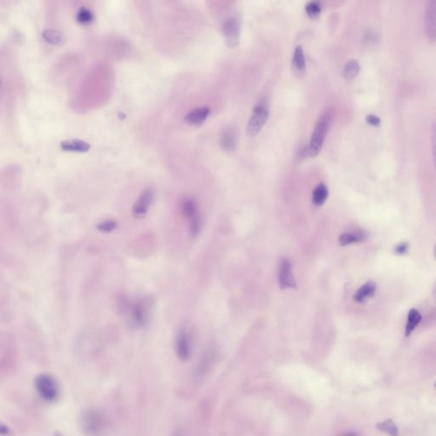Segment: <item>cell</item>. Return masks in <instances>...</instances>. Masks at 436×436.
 <instances>
[{"mask_svg": "<svg viewBox=\"0 0 436 436\" xmlns=\"http://www.w3.org/2000/svg\"><path fill=\"white\" fill-rule=\"evenodd\" d=\"M330 126V117L324 115L318 121L312 133L311 138L308 145V154L312 158L317 157L321 153L325 139L327 136Z\"/></svg>", "mask_w": 436, "mask_h": 436, "instance_id": "cell-1", "label": "cell"}, {"mask_svg": "<svg viewBox=\"0 0 436 436\" xmlns=\"http://www.w3.org/2000/svg\"><path fill=\"white\" fill-rule=\"evenodd\" d=\"M35 387L40 397L45 401L52 402L59 397V386L52 376L45 374L39 376L35 380Z\"/></svg>", "mask_w": 436, "mask_h": 436, "instance_id": "cell-2", "label": "cell"}, {"mask_svg": "<svg viewBox=\"0 0 436 436\" xmlns=\"http://www.w3.org/2000/svg\"><path fill=\"white\" fill-rule=\"evenodd\" d=\"M152 305L153 301L148 297L138 299L137 301H136L134 304L132 305L131 310L132 321L136 327H144L146 325H148L150 318Z\"/></svg>", "mask_w": 436, "mask_h": 436, "instance_id": "cell-3", "label": "cell"}, {"mask_svg": "<svg viewBox=\"0 0 436 436\" xmlns=\"http://www.w3.org/2000/svg\"><path fill=\"white\" fill-rule=\"evenodd\" d=\"M269 115V109L264 103H258L257 106L254 107L253 111L247 125V135L249 136L258 135V133L266 124Z\"/></svg>", "mask_w": 436, "mask_h": 436, "instance_id": "cell-4", "label": "cell"}, {"mask_svg": "<svg viewBox=\"0 0 436 436\" xmlns=\"http://www.w3.org/2000/svg\"><path fill=\"white\" fill-rule=\"evenodd\" d=\"M154 192L152 189H147L141 192L132 207V214L136 219H143L148 214L151 205L154 202Z\"/></svg>", "mask_w": 436, "mask_h": 436, "instance_id": "cell-5", "label": "cell"}, {"mask_svg": "<svg viewBox=\"0 0 436 436\" xmlns=\"http://www.w3.org/2000/svg\"><path fill=\"white\" fill-rule=\"evenodd\" d=\"M222 33L228 47L234 48L239 45L241 37V26L236 17H231L223 23Z\"/></svg>", "mask_w": 436, "mask_h": 436, "instance_id": "cell-6", "label": "cell"}, {"mask_svg": "<svg viewBox=\"0 0 436 436\" xmlns=\"http://www.w3.org/2000/svg\"><path fill=\"white\" fill-rule=\"evenodd\" d=\"M424 27L427 38L432 43L436 42V0L427 3L424 14Z\"/></svg>", "mask_w": 436, "mask_h": 436, "instance_id": "cell-7", "label": "cell"}, {"mask_svg": "<svg viewBox=\"0 0 436 436\" xmlns=\"http://www.w3.org/2000/svg\"><path fill=\"white\" fill-rule=\"evenodd\" d=\"M278 279L279 286L282 290L297 288V284L292 272V263L286 258L281 260L279 263Z\"/></svg>", "mask_w": 436, "mask_h": 436, "instance_id": "cell-8", "label": "cell"}, {"mask_svg": "<svg viewBox=\"0 0 436 436\" xmlns=\"http://www.w3.org/2000/svg\"><path fill=\"white\" fill-rule=\"evenodd\" d=\"M176 351L181 360L190 359L191 354V338L186 329H180L176 338Z\"/></svg>", "mask_w": 436, "mask_h": 436, "instance_id": "cell-9", "label": "cell"}, {"mask_svg": "<svg viewBox=\"0 0 436 436\" xmlns=\"http://www.w3.org/2000/svg\"><path fill=\"white\" fill-rule=\"evenodd\" d=\"M292 71L296 77L303 79L306 75L304 52L301 45L297 46L292 57Z\"/></svg>", "mask_w": 436, "mask_h": 436, "instance_id": "cell-10", "label": "cell"}, {"mask_svg": "<svg viewBox=\"0 0 436 436\" xmlns=\"http://www.w3.org/2000/svg\"><path fill=\"white\" fill-rule=\"evenodd\" d=\"M211 112L208 107H199L192 109L185 116V121L190 125H199L205 122Z\"/></svg>", "mask_w": 436, "mask_h": 436, "instance_id": "cell-11", "label": "cell"}, {"mask_svg": "<svg viewBox=\"0 0 436 436\" xmlns=\"http://www.w3.org/2000/svg\"><path fill=\"white\" fill-rule=\"evenodd\" d=\"M238 136L234 128L228 126L221 132L219 142L221 148L225 151L234 150L237 144Z\"/></svg>", "mask_w": 436, "mask_h": 436, "instance_id": "cell-12", "label": "cell"}, {"mask_svg": "<svg viewBox=\"0 0 436 436\" xmlns=\"http://www.w3.org/2000/svg\"><path fill=\"white\" fill-rule=\"evenodd\" d=\"M61 148L66 152L86 153L90 149V144L80 139H67L61 141Z\"/></svg>", "mask_w": 436, "mask_h": 436, "instance_id": "cell-13", "label": "cell"}, {"mask_svg": "<svg viewBox=\"0 0 436 436\" xmlns=\"http://www.w3.org/2000/svg\"><path fill=\"white\" fill-rule=\"evenodd\" d=\"M376 289H377V286L373 281L366 282V284H364L361 287H359L357 290L355 294L354 295V300L356 302H364L367 299L372 298L374 296Z\"/></svg>", "mask_w": 436, "mask_h": 436, "instance_id": "cell-14", "label": "cell"}, {"mask_svg": "<svg viewBox=\"0 0 436 436\" xmlns=\"http://www.w3.org/2000/svg\"><path fill=\"white\" fill-rule=\"evenodd\" d=\"M181 212L184 218L192 220V218L199 216L198 206L195 201L191 198H184L181 203Z\"/></svg>", "mask_w": 436, "mask_h": 436, "instance_id": "cell-15", "label": "cell"}, {"mask_svg": "<svg viewBox=\"0 0 436 436\" xmlns=\"http://www.w3.org/2000/svg\"><path fill=\"white\" fill-rule=\"evenodd\" d=\"M359 71H360V65L359 61L355 59H350L344 65L342 71V75L346 81H353L358 76Z\"/></svg>", "mask_w": 436, "mask_h": 436, "instance_id": "cell-16", "label": "cell"}, {"mask_svg": "<svg viewBox=\"0 0 436 436\" xmlns=\"http://www.w3.org/2000/svg\"><path fill=\"white\" fill-rule=\"evenodd\" d=\"M42 38L52 45H61L66 40L64 33L55 29H45L42 32Z\"/></svg>", "mask_w": 436, "mask_h": 436, "instance_id": "cell-17", "label": "cell"}, {"mask_svg": "<svg viewBox=\"0 0 436 436\" xmlns=\"http://www.w3.org/2000/svg\"><path fill=\"white\" fill-rule=\"evenodd\" d=\"M366 238V235L361 232H347L341 234L338 238V242L342 246L356 244L362 242Z\"/></svg>", "mask_w": 436, "mask_h": 436, "instance_id": "cell-18", "label": "cell"}, {"mask_svg": "<svg viewBox=\"0 0 436 436\" xmlns=\"http://www.w3.org/2000/svg\"><path fill=\"white\" fill-rule=\"evenodd\" d=\"M422 320L420 313L417 311L415 308H411L409 313H408V321H407V326H406V330H405V336L409 337L410 334L413 332L415 328L418 326Z\"/></svg>", "mask_w": 436, "mask_h": 436, "instance_id": "cell-19", "label": "cell"}, {"mask_svg": "<svg viewBox=\"0 0 436 436\" xmlns=\"http://www.w3.org/2000/svg\"><path fill=\"white\" fill-rule=\"evenodd\" d=\"M328 195H329V191L326 184L320 183L314 190L312 201L316 206H321L326 202Z\"/></svg>", "mask_w": 436, "mask_h": 436, "instance_id": "cell-20", "label": "cell"}, {"mask_svg": "<svg viewBox=\"0 0 436 436\" xmlns=\"http://www.w3.org/2000/svg\"><path fill=\"white\" fill-rule=\"evenodd\" d=\"M76 20L79 23L83 25H88L95 21V14L88 8L81 7L76 15Z\"/></svg>", "mask_w": 436, "mask_h": 436, "instance_id": "cell-21", "label": "cell"}, {"mask_svg": "<svg viewBox=\"0 0 436 436\" xmlns=\"http://www.w3.org/2000/svg\"><path fill=\"white\" fill-rule=\"evenodd\" d=\"M376 427L380 431L385 432V433L390 435L391 436H399V430H398L397 426L395 425V423L391 419H388V420L384 421V422L379 423Z\"/></svg>", "mask_w": 436, "mask_h": 436, "instance_id": "cell-22", "label": "cell"}, {"mask_svg": "<svg viewBox=\"0 0 436 436\" xmlns=\"http://www.w3.org/2000/svg\"><path fill=\"white\" fill-rule=\"evenodd\" d=\"M305 11L310 18L316 19L321 13V3L317 1H310L306 4Z\"/></svg>", "mask_w": 436, "mask_h": 436, "instance_id": "cell-23", "label": "cell"}, {"mask_svg": "<svg viewBox=\"0 0 436 436\" xmlns=\"http://www.w3.org/2000/svg\"><path fill=\"white\" fill-rule=\"evenodd\" d=\"M117 227H118L117 221L112 220V219L100 221L99 223L96 225L97 230L102 232L103 234H110V233L114 231Z\"/></svg>", "mask_w": 436, "mask_h": 436, "instance_id": "cell-24", "label": "cell"}, {"mask_svg": "<svg viewBox=\"0 0 436 436\" xmlns=\"http://www.w3.org/2000/svg\"><path fill=\"white\" fill-rule=\"evenodd\" d=\"M201 228H202V221H201V218L199 215L192 218V220H190V233L192 237L198 236L201 231Z\"/></svg>", "mask_w": 436, "mask_h": 436, "instance_id": "cell-25", "label": "cell"}, {"mask_svg": "<svg viewBox=\"0 0 436 436\" xmlns=\"http://www.w3.org/2000/svg\"><path fill=\"white\" fill-rule=\"evenodd\" d=\"M431 146L433 154L434 166L436 172V119L434 120L431 128Z\"/></svg>", "mask_w": 436, "mask_h": 436, "instance_id": "cell-26", "label": "cell"}, {"mask_svg": "<svg viewBox=\"0 0 436 436\" xmlns=\"http://www.w3.org/2000/svg\"><path fill=\"white\" fill-rule=\"evenodd\" d=\"M366 121L368 125L374 126V127H379L381 125V119L379 117L374 114H369L366 117Z\"/></svg>", "mask_w": 436, "mask_h": 436, "instance_id": "cell-27", "label": "cell"}, {"mask_svg": "<svg viewBox=\"0 0 436 436\" xmlns=\"http://www.w3.org/2000/svg\"><path fill=\"white\" fill-rule=\"evenodd\" d=\"M395 252L399 255H403L408 250V243H401V244L398 245L397 246L395 247Z\"/></svg>", "mask_w": 436, "mask_h": 436, "instance_id": "cell-28", "label": "cell"}, {"mask_svg": "<svg viewBox=\"0 0 436 436\" xmlns=\"http://www.w3.org/2000/svg\"><path fill=\"white\" fill-rule=\"evenodd\" d=\"M356 436V435H354V434L350 433V434H347V435H345V436Z\"/></svg>", "mask_w": 436, "mask_h": 436, "instance_id": "cell-29", "label": "cell"}, {"mask_svg": "<svg viewBox=\"0 0 436 436\" xmlns=\"http://www.w3.org/2000/svg\"><path fill=\"white\" fill-rule=\"evenodd\" d=\"M180 436L179 434H177V435H176V436Z\"/></svg>", "mask_w": 436, "mask_h": 436, "instance_id": "cell-30", "label": "cell"}, {"mask_svg": "<svg viewBox=\"0 0 436 436\" xmlns=\"http://www.w3.org/2000/svg\"></svg>", "mask_w": 436, "mask_h": 436, "instance_id": "cell-31", "label": "cell"}, {"mask_svg": "<svg viewBox=\"0 0 436 436\" xmlns=\"http://www.w3.org/2000/svg\"></svg>", "mask_w": 436, "mask_h": 436, "instance_id": "cell-32", "label": "cell"}]
</instances>
